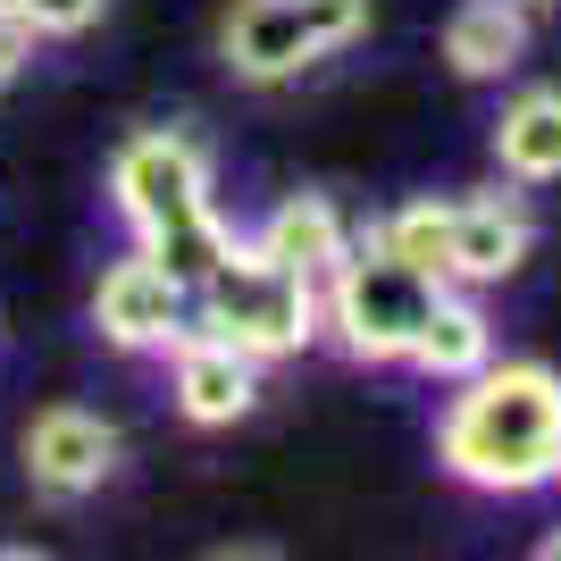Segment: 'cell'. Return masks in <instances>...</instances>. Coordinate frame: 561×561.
Masks as SVG:
<instances>
[{
	"mask_svg": "<svg viewBox=\"0 0 561 561\" xmlns=\"http://www.w3.org/2000/svg\"><path fill=\"white\" fill-rule=\"evenodd\" d=\"M537 553H545V561H561V528H553V537H545V545H537Z\"/></svg>",
	"mask_w": 561,
	"mask_h": 561,
	"instance_id": "19",
	"label": "cell"
},
{
	"mask_svg": "<svg viewBox=\"0 0 561 561\" xmlns=\"http://www.w3.org/2000/svg\"><path fill=\"white\" fill-rule=\"evenodd\" d=\"M25 59H34V25H25L18 9L0 0V93H9V84L25 76Z\"/></svg>",
	"mask_w": 561,
	"mask_h": 561,
	"instance_id": "18",
	"label": "cell"
},
{
	"mask_svg": "<svg viewBox=\"0 0 561 561\" xmlns=\"http://www.w3.org/2000/svg\"><path fill=\"white\" fill-rule=\"evenodd\" d=\"M319 294H328V319H335L352 360H402L420 319H427V302H436V277H420L377 234H360V243H344V260H335V277Z\"/></svg>",
	"mask_w": 561,
	"mask_h": 561,
	"instance_id": "3",
	"label": "cell"
},
{
	"mask_svg": "<svg viewBox=\"0 0 561 561\" xmlns=\"http://www.w3.org/2000/svg\"><path fill=\"white\" fill-rule=\"evenodd\" d=\"M494 160L519 185H553L561 176V93L553 84H528L512 110L494 117Z\"/></svg>",
	"mask_w": 561,
	"mask_h": 561,
	"instance_id": "13",
	"label": "cell"
},
{
	"mask_svg": "<svg viewBox=\"0 0 561 561\" xmlns=\"http://www.w3.org/2000/svg\"><path fill=\"white\" fill-rule=\"evenodd\" d=\"M34 34H84V25H101V9L110 0H9Z\"/></svg>",
	"mask_w": 561,
	"mask_h": 561,
	"instance_id": "17",
	"label": "cell"
},
{
	"mask_svg": "<svg viewBox=\"0 0 561 561\" xmlns=\"http://www.w3.org/2000/svg\"><path fill=\"white\" fill-rule=\"evenodd\" d=\"M528 50V0H461L445 25V59L469 84H503Z\"/></svg>",
	"mask_w": 561,
	"mask_h": 561,
	"instance_id": "11",
	"label": "cell"
},
{
	"mask_svg": "<svg viewBox=\"0 0 561 561\" xmlns=\"http://www.w3.org/2000/svg\"><path fill=\"white\" fill-rule=\"evenodd\" d=\"M110 469H117L110 420L76 411V402H59V411H43V420L25 427V478H34V494H50V503H84V494H101V486H110Z\"/></svg>",
	"mask_w": 561,
	"mask_h": 561,
	"instance_id": "5",
	"label": "cell"
},
{
	"mask_svg": "<svg viewBox=\"0 0 561 561\" xmlns=\"http://www.w3.org/2000/svg\"><path fill=\"white\" fill-rule=\"evenodd\" d=\"M260 402V360H243L234 344L185 328L176 335V411L193 427H234Z\"/></svg>",
	"mask_w": 561,
	"mask_h": 561,
	"instance_id": "8",
	"label": "cell"
},
{
	"mask_svg": "<svg viewBox=\"0 0 561 561\" xmlns=\"http://www.w3.org/2000/svg\"><path fill=\"white\" fill-rule=\"evenodd\" d=\"M294 9H302V25H310V43H319V50L360 43V25H369V0H294Z\"/></svg>",
	"mask_w": 561,
	"mask_h": 561,
	"instance_id": "16",
	"label": "cell"
},
{
	"mask_svg": "<svg viewBox=\"0 0 561 561\" xmlns=\"http://www.w3.org/2000/svg\"><path fill=\"white\" fill-rule=\"evenodd\" d=\"M553 478H561V436H553Z\"/></svg>",
	"mask_w": 561,
	"mask_h": 561,
	"instance_id": "20",
	"label": "cell"
},
{
	"mask_svg": "<svg viewBox=\"0 0 561 561\" xmlns=\"http://www.w3.org/2000/svg\"><path fill=\"white\" fill-rule=\"evenodd\" d=\"M377 243L394 260H411L420 277H436L445 285V234H453V202H411V210H394L386 227H369Z\"/></svg>",
	"mask_w": 561,
	"mask_h": 561,
	"instance_id": "15",
	"label": "cell"
},
{
	"mask_svg": "<svg viewBox=\"0 0 561 561\" xmlns=\"http://www.w3.org/2000/svg\"><path fill=\"white\" fill-rule=\"evenodd\" d=\"M227 252H234V234L218 227V210H185V218H168V227H151V234H142V260H151V268H160L168 285H185V294H193L202 277H210V268H218Z\"/></svg>",
	"mask_w": 561,
	"mask_h": 561,
	"instance_id": "14",
	"label": "cell"
},
{
	"mask_svg": "<svg viewBox=\"0 0 561 561\" xmlns=\"http://www.w3.org/2000/svg\"><path fill=\"white\" fill-rule=\"evenodd\" d=\"M344 243H352V227L335 218V202H319V193H294V202H285V210H268V227L252 234V252L277 260V268H294L310 294L335 277Z\"/></svg>",
	"mask_w": 561,
	"mask_h": 561,
	"instance_id": "10",
	"label": "cell"
},
{
	"mask_svg": "<svg viewBox=\"0 0 561 561\" xmlns=\"http://www.w3.org/2000/svg\"><path fill=\"white\" fill-rule=\"evenodd\" d=\"M185 285H168L151 260H117L110 277H101V294H93V328L110 335L117 352H160V344H176L185 335Z\"/></svg>",
	"mask_w": 561,
	"mask_h": 561,
	"instance_id": "7",
	"label": "cell"
},
{
	"mask_svg": "<svg viewBox=\"0 0 561 561\" xmlns=\"http://www.w3.org/2000/svg\"><path fill=\"white\" fill-rule=\"evenodd\" d=\"M110 193L117 210L135 218L142 234L168 227L185 210H210V151L185 135V126H151V135H126L110 160Z\"/></svg>",
	"mask_w": 561,
	"mask_h": 561,
	"instance_id": "4",
	"label": "cell"
},
{
	"mask_svg": "<svg viewBox=\"0 0 561 561\" xmlns=\"http://www.w3.org/2000/svg\"><path fill=\"white\" fill-rule=\"evenodd\" d=\"M402 360L427 369V377H445V386H461L469 369H486V360H494L486 310L469 302V294H453V285H436V302H427V319H420V335H411Z\"/></svg>",
	"mask_w": 561,
	"mask_h": 561,
	"instance_id": "12",
	"label": "cell"
},
{
	"mask_svg": "<svg viewBox=\"0 0 561 561\" xmlns=\"http://www.w3.org/2000/svg\"><path fill=\"white\" fill-rule=\"evenodd\" d=\"M227 59H234V76H252V84H285V76H302L310 59H328V50L310 43V25H302L294 0H234Z\"/></svg>",
	"mask_w": 561,
	"mask_h": 561,
	"instance_id": "9",
	"label": "cell"
},
{
	"mask_svg": "<svg viewBox=\"0 0 561 561\" xmlns=\"http://www.w3.org/2000/svg\"><path fill=\"white\" fill-rule=\"evenodd\" d=\"M537 252V218L519 210L512 193H478L453 202V234H445V285H503L528 268Z\"/></svg>",
	"mask_w": 561,
	"mask_h": 561,
	"instance_id": "6",
	"label": "cell"
},
{
	"mask_svg": "<svg viewBox=\"0 0 561 561\" xmlns=\"http://www.w3.org/2000/svg\"><path fill=\"white\" fill-rule=\"evenodd\" d=\"M193 302H202V335L234 344L243 360H285V352H302L319 335V294L294 268L243 252V243L193 285Z\"/></svg>",
	"mask_w": 561,
	"mask_h": 561,
	"instance_id": "2",
	"label": "cell"
},
{
	"mask_svg": "<svg viewBox=\"0 0 561 561\" xmlns=\"http://www.w3.org/2000/svg\"><path fill=\"white\" fill-rule=\"evenodd\" d=\"M553 436H561V377L545 360H503L469 369L453 394L436 453L461 486L486 494H537L553 486Z\"/></svg>",
	"mask_w": 561,
	"mask_h": 561,
	"instance_id": "1",
	"label": "cell"
}]
</instances>
